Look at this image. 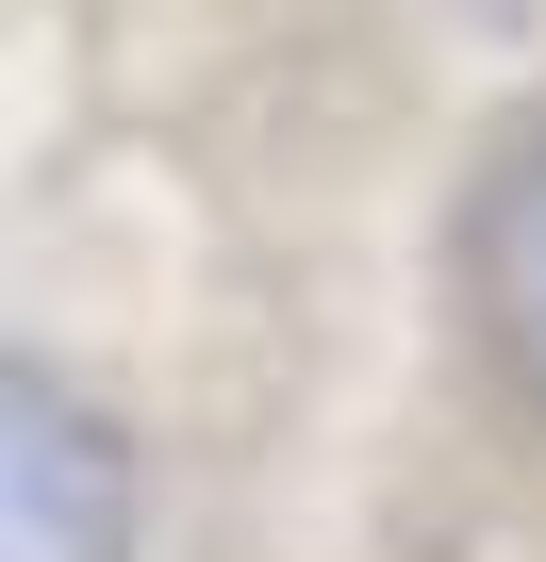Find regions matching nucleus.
Returning <instances> with one entry per match:
<instances>
[{
  "mask_svg": "<svg viewBox=\"0 0 546 562\" xmlns=\"http://www.w3.org/2000/svg\"><path fill=\"white\" fill-rule=\"evenodd\" d=\"M0 562H133V447L34 348L0 364Z\"/></svg>",
  "mask_w": 546,
  "mask_h": 562,
  "instance_id": "obj_1",
  "label": "nucleus"
},
{
  "mask_svg": "<svg viewBox=\"0 0 546 562\" xmlns=\"http://www.w3.org/2000/svg\"><path fill=\"white\" fill-rule=\"evenodd\" d=\"M447 281H464V331L513 397H546V116L464 182V232H447Z\"/></svg>",
  "mask_w": 546,
  "mask_h": 562,
  "instance_id": "obj_2",
  "label": "nucleus"
}]
</instances>
